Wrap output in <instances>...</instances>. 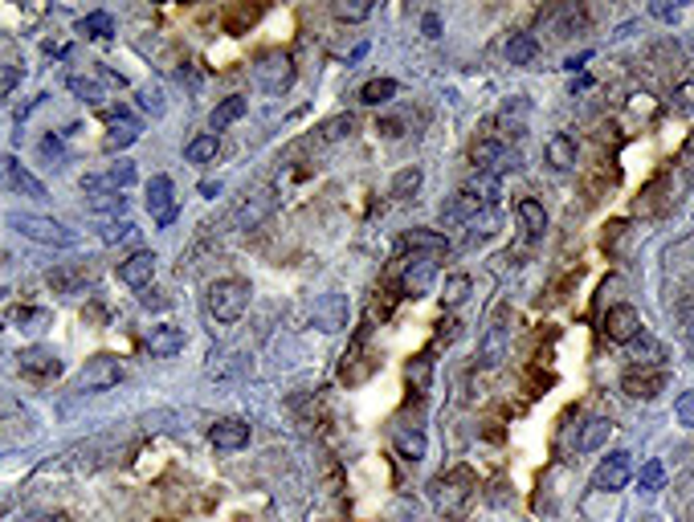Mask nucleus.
<instances>
[{
    "instance_id": "obj_1",
    "label": "nucleus",
    "mask_w": 694,
    "mask_h": 522,
    "mask_svg": "<svg viewBox=\"0 0 694 522\" xmlns=\"http://www.w3.org/2000/svg\"><path fill=\"white\" fill-rule=\"evenodd\" d=\"M209 314L217 323H237L250 306V282H241V278H217L209 286Z\"/></svg>"
},
{
    "instance_id": "obj_2",
    "label": "nucleus",
    "mask_w": 694,
    "mask_h": 522,
    "mask_svg": "<svg viewBox=\"0 0 694 522\" xmlns=\"http://www.w3.org/2000/svg\"><path fill=\"white\" fill-rule=\"evenodd\" d=\"M9 229H17L21 237L37 241V245H54V249H70V245H78V237H74V233L66 229L62 221H54V217H37V213H9Z\"/></svg>"
},
{
    "instance_id": "obj_3",
    "label": "nucleus",
    "mask_w": 694,
    "mask_h": 522,
    "mask_svg": "<svg viewBox=\"0 0 694 522\" xmlns=\"http://www.w3.org/2000/svg\"><path fill=\"white\" fill-rule=\"evenodd\" d=\"M470 490H474V478L470 469H449L441 478L429 482V494H433V506L441 514H458L466 502H470Z\"/></svg>"
},
{
    "instance_id": "obj_4",
    "label": "nucleus",
    "mask_w": 694,
    "mask_h": 522,
    "mask_svg": "<svg viewBox=\"0 0 694 522\" xmlns=\"http://www.w3.org/2000/svg\"><path fill=\"white\" fill-rule=\"evenodd\" d=\"M254 78H258V86L266 90V94H286V90L294 86V58L282 54V49H270V54L258 58Z\"/></svg>"
},
{
    "instance_id": "obj_5",
    "label": "nucleus",
    "mask_w": 694,
    "mask_h": 522,
    "mask_svg": "<svg viewBox=\"0 0 694 522\" xmlns=\"http://www.w3.org/2000/svg\"><path fill=\"white\" fill-rule=\"evenodd\" d=\"M119 380H123V363H119L115 355H94V359H86V367L78 372L82 392H111Z\"/></svg>"
},
{
    "instance_id": "obj_6",
    "label": "nucleus",
    "mask_w": 694,
    "mask_h": 522,
    "mask_svg": "<svg viewBox=\"0 0 694 522\" xmlns=\"http://www.w3.org/2000/svg\"><path fill=\"white\" fill-rule=\"evenodd\" d=\"M0 188L4 192H17V196H29V200H45V184L33 176V172L21 168L17 155H0Z\"/></svg>"
},
{
    "instance_id": "obj_7",
    "label": "nucleus",
    "mask_w": 694,
    "mask_h": 522,
    "mask_svg": "<svg viewBox=\"0 0 694 522\" xmlns=\"http://www.w3.org/2000/svg\"><path fill=\"white\" fill-rule=\"evenodd\" d=\"M641 314L629 306V302H617V306H609V314H605V339L609 343H621V347H629L633 339L641 335Z\"/></svg>"
},
{
    "instance_id": "obj_8",
    "label": "nucleus",
    "mask_w": 694,
    "mask_h": 522,
    "mask_svg": "<svg viewBox=\"0 0 694 522\" xmlns=\"http://www.w3.org/2000/svg\"><path fill=\"white\" fill-rule=\"evenodd\" d=\"M629 478H633V453L617 449V453H609V457L597 465L592 486H597V490H621V486H629Z\"/></svg>"
},
{
    "instance_id": "obj_9",
    "label": "nucleus",
    "mask_w": 694,
    "mask_h": 522,
    "mask_svg": "<svg viewBox=\"0 0 694 522\" xmlns=\"http://www.w3.org/2000/svg\"><path fill=\"white\" fill-rule=\"evenodd\" d=\"M433 282H437V261H433V257L413 253V261L405 266V274H401V290L409 294V298H425V294L433 290Z\"/></svg>"
},
{
    "instance_id": "obj_10",
    "label": "nucleus",
    "mask_w": 694,
    "mask_h": 522,
    "mask_svg": "<svg viewBox=\"0 0 694 522\" xmlns=\"http://www.w3.org/2000/svg\"><path fill=\"white\" fill-rule=\"evenodd\" d=\"M147 213H152V221L160 229H168L176 221V196H172L168 176H152V184H147Z\"/></svg>"
},
{
    "instance_id": "obj_11",
    "label": "nucleus",
    "mask_w": 694,
    "mask_h": 522,
    "mask_svg": "<svg viewBox=\"0 0 694 522\" xmlns=\"http://www.w3.org/2000/svg\"><path fill=\"white\" fill-rule=\"evenodd\" d=\"M209 441H213V449H221V453L245 449V445H250V420H241V416H225V420H217V425H213Z\"/></svg>"
},
{
    "instance_id": "obj_12",
    "label": "nucleus",
    "mask_w": 694,
    "mask_h": 522,
    "mask_svg": "<svg viewBox=\"0 0 694 522\" xmlns=\"http://www.w3.org/2000/svg\"><path fill=\"white\" fill-rule=\"evenodd\" d=\"M347 314H351V306H347L343 294H323V298L315 302V327L327 331V335H335V331L347 327Z\"/></svg>"
},
{
    "instance_id": "obj_13",
    "label": "nucleus",
    "mask_w": 694,
    "mask_h": 522,
    "mask_svg": "<svg viewBox=\"0 0 694 522\" xmlns=\"http://www.w3.org/2000/svg\"><path fill=\"white\" fill-rule=\"evenodd\" d=\"M21 372L25 376H37V380H49V376H62V359H58L54 347H25L17 355Z\"/></svg>"
},
{
    "instance_id": "obj_14",
    "label": "nucleus",
    "mask_w": 694,
    "mask_h": 522,
    "mask_svg": "<svg viewBox=\"0 0 694 522\" xmlns=\"http://www.w3.org/2000/svg\"><path fill=\"white\" fill-rule=\"evenodd\" d=\"M152 278H156V253H147V249H139L127 261H119V282L131 286V290H143Z\"/></svg>"
},
{
    "instance_id": "obj_15",
    "label": "nucleus",
    "mask_w": 694,
    "mask_h": 522,
    "mask_svg": "<svg viewBox=\"0 0 694 522\" xmlns=\"http://www.w3.org/2000/svg\"><path fill=\"white\" fill-rule=\"evenodd\" d=\"M184 331L180 327H172V323H160V327H152L147 331V351L156 355V359H172V355H180L184 351Z\"/></svg>"
},
{
    "instance_id": "obj_16",
    "label": "nucleus",
    "mask_w": 694,
    "mask_h": 522,
    "mask_svg": "<svg viewBox=\"0 0 694 522\" xmlns=\"http://www.w3.org/2000/svg\"><path fill=\"white\" fill-rule=\"evenodd\" d=\"M478 213H486V204H482L478 196L470 192V188H462V192H458L454 200L441 208V221H445V225H470Z\"/></svg>"
},
{
    "instance_id": "obj_17",
    "label": "nucleus",
    "mask_w": 694,
    "mask_h": 522,
    "mask_svg": "<svg viewBox=\"0 0 694 522\" xmlns=\"http://www.w3.org/2000/svg\"><path fill=\"white\" fill-rule=\"evenodd\" d=\"M507 351H511L507 327H490L486 335H482V343H478V363L482 367H499V363L507 359Z\"/></svg>"
},
{
    "instance_id": "obj_18",
    "label": "nucleus",
    "mask_w": 694,
    "mask_h": 522,
    "mask_svg": "<svg viewBox=\"0 0 694 522\" xmlns=\"http://www.w3.org/2000/svg\"><path fill=\"white\" fill-rule=\"evenodd\" d=\"M405 245L417 249L421 257H433V261H441V257L449 253V249H454L445 233H433V229H413L409 237H405Z\"/></svg>"
},
{
    "instance_id": "obj_19",
    "label": "nucleus",
    "mask_w": 694,
    "mask_h": 522,
    "mask_svg": "<svg viewBox=\"0 0 694 522\" xmlns=\"http://www.w3.org/2000/svg\"><path fill=\"white\" fill-rule=\"evenodd\" d=\"M470 155H474V168L486 172V176H490V172H503V168H507V147H503L499 139H478Z\"/></svg>"
},
{
    "instance_id": "obj_20",
    "label": "nucleus",
    "mask_w": 694,
    "mask_h": 522,
    "mask_svg": "<svg viewBox=\"0 0 694 522\" xmlns=\"http://www.w3.org/2000/svg\"><path fill=\"white\" fill-rule=\"evenodd\" d=\"M666 384H670L666 372H645V376L633 372V376H625V380H621V388L629 392L633 400H654L662 388H666Z\"/></svg>"
},
{
    "instance_id": "obj_21",
    "label": "nucleus",
    "mask_w": 694,
    "mask_h": 522,
    "mask_svg": "<svg viewBox=\"0 0 694 522\" xmlns=\"http://www.w3.org/2000/svg\"><path fill=\"white\" fill-rule=\"evenodd\" d=\"M547 164H552L556 172H568V168H576V139H572V135H552V139H547Z\"/></svg>"
},
{
    "instance_id": "obj_22",
    "label": "nucleus",
    "mask_w": 694,
    "mask_h": 522,
    "mask_svg": "<svg viewBox=\"0 0 694 522\" xmlns=\"http://www.w3.org/2000/svg\"><path fill=\"white\" fill-rule=\"evenodd\" d=\"M609 433H613V420H609V416H592V420H584V429H580L576 449H580V453L601 449V445L609 441Z\"/></svg>"
},
{
    "instance_id": "obj_23",
    "label": "nucleus",
    "mask_w": 694,
    "mask_h": 522,
    "mask_svg": "<svg viewBox=\"0 0 694 522\" xmlns=\"http://www.w3.org/2000/svg\"><path fill=\"white\" fill-rule=\"evenodd\" d=\"M245 111H250V102H245L241 94H229L225 102H217L213 115H209V127H213V135H217V131H225V127H233L241 115H245Z\"/></svg>"
},
{
    "instance_id": "obj_24",
    "label": "nucleus",
    "mask_w": 694,
    "mask_h": 522,
    "mask_svg": "<svg viewBox=\"0 0 694 522\" xmlns=\"http://www.w3.org/2000/svg\"><path fill=\"white\" fill-rule=\"evenodd\" d=\"M107 123H111V135H107V147L111 151H123V147H131V143L139 139V123H135V119L115 115V111H111Z\"/></svg>"
},
{
    "instance_id": "obj_25",
    "label": "nucleus",
    "mask_w": 694,
    "mask_h": 522,
    "mask_svg": "<svg viewBox=\"0 0 694 522\" xmlns=\"http://www.w3.org/2000/svg\"><path fill=\"white\" fill-rule=\"evenodd\" d=\"M535 58H539V41H535L531 33H511V41H507V62H511V66H531Z\"/></svg>"
},
{
    "instance_id": "obj_26",
    "label": "nucleus",
    "mask_w": 694,
    "mask_h": 522,
    "mask_svg": "<svg viewBox=\"0 0 694 522\" xmlns=\"http://www.w3.org/2000/svg\"><path fill=\"white\" fill-rule=\"evenodd\" d=\"M470 290H474L470 274H449V278H445V286H441V306L445 310H458L466 298H470Z\"/></svg>"
},
{
    "instance_id": "obj_27",
    "label": "nucleus",
    "mask_w": 694,
    "mask_h": 522,
    "mask_svg": "<svg viewBox=\"0 0 694 522\" xmlns=\"http://www.w3.org/2000/svg\"><path fill=\"white\" fill-rule=\"evenodd\" d=\"M405 380H409L413 392H429V384H433V359L429 355H413L405 363Z\"/></svg>"
},
{
    "instance_id": "obj_28",
    "label": "nucleus",
    "mask_w": 694,
    "mask_h": 522,
    "mask_svg": "<svg viewBox=\"0 0 694 522\" xmlns=\"http://www.w3.org/2000/svg\"><path fill=\"white\" fill-rule=\"evenodd\" d=\"M217 151H221V139L209 131V135H196V139L188 143V147H184V160H188V164H213Z\"/></svg>"
},
{
    "instance_id": "obj_29",
    "label": "nucleus",
    "mask_w": 694,
    "mask_h": 522,
    "mask_svg": "<svg viewBox=\"0 0 694 522\" xmlns=\"http://www.w3.org/2000/svg\"><path fill=\"white\" fill-rule=\"evenodd\" d=\"M396 453H401L405 461H425V453H429L425 433H421V429H401V433H396Z\"/></svg>"
},
{
    "instance_id": "obj_30",
    "label": "nucleus",
    "mask_w": 694,
    "mask_h": 522,
    "mask_svg": "<svg viewBox=\"0 0 694 522\" xmlns=\"http://www.w3.org/2000/svg\"><path fill=\"white\" fill-rule=\"evenodd\" d=\"M519 221H523V229L531 233V237H539V233L547 229V213H543V204L535 200V196H523V200H519Z\"/></svg>"
},
{
    "instance_id": "obj_31",
    "label": "nucleus",
    "mask_w": 694,
    "mask_h": 522,
    "mask_svg": "<svg viewBox=\"0 0 694 522\" xmlns=\"http://www.w3.org/2000/svg\"><path fill=\"white\" fill-rule=\"evenodd\" d=\"M392 98H396V82L392 78H372V82H364V90H360V102H364V107H384Z\"/></svg>"
},
{
    "instance_id": "obj_32",
    "label": "nucleus",
    "mask_w": 694,
    "mask_h": 522,
    "mask_svg": "<svg viewBox=\"0 0 694 522\" xmlns=\"http://www.w3.org/2000/svg\"><path fill=\"white\" fill-rule=\"evenodd\" d=\"M629 351H633V359H637V363H662V359H666V347H662L650 331H641V335L629 343Z\"/></svg>"
},
{
    "instance_id": "obj_33",
    "label": "nucleus",
    "mask_w": 694,
    "mask_h": 522,
    "mask_svg": "<svg viewBox=\"0 0 694 522\" xmlns=\"http://www.w3.org/2000/svg\"><path fill=\"white\" fill-rule=\"evenodd\" d=\"M270 208H274V196H270V192H258V200L245 204V208L237 213V225H241V229H254V225H262V221L270 217Z\"/></svg>"
},
{
    "instance_id": "obj_34",
    "label": "nucleus",
    "mask_w": 694,
    "mask_h": 522,
    "mask_svg": "<svg viewBox=\"0 0 694 522\" xmlns=\"http://www.w3.org/2000/svg\"><path fill=\"white\" fill-rule=\"evenodd\" d=\"M78 33L94 37V41H107V37H115V21H111V13H90V17L78 21Z\"/></svg>"
},
{
    "instance_id": "obj_35",
    "label": "nucleus",
    "mask_w": 694,
    "mask_h": 522,
    "mask_svg": "<svg viewBox=\"0 0 694 522\" xmlns=\"http://www.w3.org/2000/svg\"><path fill=\"white\" fill-rule=\"evenodd\" d=\"M421 168H405V172H396V180H392V196L396 200H413V196L421 192Z\"/></svg>"
},
{
    "instance_id": "obj_36",
    "label": "nucleus",
    "mask_w": 694,
    "mask_h": 522,
    "mask_svg": "<svg viewBox=\"0 0 694 522\" xmlns=\"http://www.w3.org/2000/svg\"><path fill=\"white\" fill-rule=\"evenodd\" d=\"M339 21H368L372 17V0H335Z\"/></svg>"
},
{
    "instance_id": "obj_37",
    "label": "nucleus",
    "mask_w": 694,
    "mask_h": 522,
    "mask_svg": "<svg viewBox=\"0 0 694 522\" xmlns=\"http://www.w3.org/2000/svg\"><path fill=\"white\" fill-rule=\"evenodd\" d=\"M662 486H666V465H662L658 457H650L645 465H641V490L654 494V490H662Z\"/></svg>"
},
{
    "instance_id": "obj_38",
    "label": "nucleus",
    "mask_w": 694,
    "mask_h": 522,
    "mask_svg": "<svg viewBox=\"0 0 694 522\" xmlns=\"http://www.w3.org/2000/svg\"><path fill=\"white\" fill-rule=\"evenodd\" d=\"M90 208L94 213H127V196L123 192H98V196H90Z\"/></svg>"
},
{
    "instance_id": "obj_39",
    "label": "nucleus",
    "mask_w": 694,
    "mask_h": 522,
    "mask_svg": "<svg viewBox=\"0 0 694 522\" xmlns=\"http://www.w3.org/2000/svg\"><path fill=\"white\" fill-rule=\"evenodd\" d=\"M70 90L74 94H82L86 102H94V107L98 102H107V90H102V82L98 78H70Z\"/></svg>"
},
{
    "instance_id": "obj_40",
    "label": "nucleus",
    "mask_w": 694,
    "mask_h": 522,
    "mask_svg": "<svg viewBox=\"0 0 694 522\" xmlns=\"http://www.w3.org/2000/svg\"><path fill=\"white\" fill-rule=\"evenodd\" d=\"M131 237H135L131 221H107L102 225V241H107V245H123V241H131Z\"/></svg>"
},
{
    "instance_id": "obj_41",
    "label": "nucleus",
    "mask_w": 694,
    "mask_h": 522,
    "mask_svg": "<svg viewBox=\"0 0 694 522\" xmlns=\"http://www.w3.org/2000/svg\"><path fill=\"white\" fill-rule=\"evenodd\" d=\"M107 184L111 188H119V192H123L127 184H135V164H127V160H119L115 168L107 172Z\"/></svg>"
},
{
    "instance_id": "obj_42",
    "label": "nucleus",
    "mask_w": 694,
    "mask_h": 522,
    "mask_svg": "<svg viewBox=\"0 0 694 522\" xmlns=\"http://www.w3.org/2000/svg\"><path fill=\"white\" fill-rule=\"evenodd\" d=\"M351 127H356V119L339 115V119H331V123H323V139L335 143V139H343V135H351Z\"/></svg>"
},
{
    "instance_id": "obj_43",
    "label": "nucleus",
    "mask_w": 694,
    "mask_h": 522,
    "mask_svg": "<svg viewBox=\"0 0 694 522\" xmlns=\"http://www.w3.org/2000/svg\"><path fill=\"white\" fill-rule=\"evenodd\" d=\"M78 270H54V274H49V286H54V290H62V294H74L78 290Z\"/></svg>"
},
{
    "instance_id": "obj_44",
    "label": "nucleus",
    "mask_w": 694,
    "mask_h": 522,
    "mask_svg": "<svg viewBox=\"0 0 694 522\" xmlns=\"http://www.w3.org/2000/svg\"><path fill=\"white\" fill-rule=\"evenodd\" d=\"M674 416H678V425L694 429V392H682V396L674 400Z\"/></svg>"
},
{
    "instance_id": "obj_45",
    "label": "nucleus",
    "mask_w": 694,
    "mask_h": 522,
    "mask_svg": "<svg viewBox=\"0 0 694 522\" xmlns=\"http://www.w3.org/2000/svg\"><path fill=\"white\" fill-rule=\"evenodd\" d=\"M17 86H21V70H17V66H4V62H0V98H9Z\"/></svg>"
},
{
    "instance_id": "obj_46",
    "label": "nucleus",
    "mask_w": 694,
    "mask_h": 522,
    "mask_svg": "<svg viewBox=\"0 0 694 522\" xmlns=\"http://www.w3.org/2000/svg\"><path fill=\"white\" fill-rule=\"evenodd\" d=\"M650 13H654L658 21H678L682 4H678V0H674V4H670V0H658V4H650Z\"/></svg>"
},
{
    "instance_id": "obj_47",
    "label": "nucleus",
    "mask_w": 694,
    "mask_h": 522,
    "mask_svg": "<svg viewBox=\"0 0 694 522\" xmlns=\"http://www.w3.org/2000/svg\"><path fill=\"white\" fill-rule=\"evenodd\" d=\"M674 102L682 111H694V82H682V86L674 90Z\"/></svg>"
},
{
    "instance_id": "obj_48",
    "label": "nucleus",
    "mask_w": 694,
    "mask_h": 522,
    "mask_svg": "<svg viewBox=\"0 0 694 522\" xmlns=\"http://www.w3.org/2000/svg\"><path fill=\"white\" fill-rule=\"evenodd\" d=\"M458 331H462V323H458V319H445V323H441V331H437V339H441V343H454Z\"/></svg>"
},
{
    "instance_id": "obj_49",
    "label": "nucleus",
    "mask_w": 694,
    "mask_h": 522,
    "mask_svg": "<svg viewBox=\"0 0 694 522\" xmlns=\"http://www.w3.org/2000/svg\"><path fill=\"white\" fill-rule=\"evenodd\" d=\"M13 323H17V327H21V323H45V310H29V306H21L17 314H13Z\"/></svg>"
},
{
    "instance_id": "obj_50",
    "label": "nucleus",
    "mask_w": 694,
    "mask_h": 522,
    "mask_svg": "<svg viewBox=\"0 0 694 522\" xmlns=\"http://www.w3.org/2000/svg\"><path fill=\"white\" fill-rule=\"evenodd\" d=\"M682 323H686V339H690V347H694V298L682 306Z\"/></svg>"
},
{
    "instance_id": "obj_51",
    "label": "nucleus",
    "mask_w": 694,
    "mask_h": 522,
    "mask_svg": "<svg viewBox=\"0 0 694 522\" xmlns=\"http://www.w3.org/2000/svg\"><path fill=\"white\" fill-rule=\"evenodd\" d=\"M41 151H45V155H49V160H54V164H58V160H62V143H58V139H54V135H49V139H45V143H41Z\"/></svg>"
},
{
    "instance_id": "obj_52",
    "label": "nucleus",
    "mask_w": 694,
    "mask_h": 522,
    "mask_svg": "<svg viewBox=\"0 0 694 522\" xmlns=\"http://www.w3.org/2000/svg\"><path fill=\"white\" fill-rule=\"evenodd\" d=\"M421 29H425V37H441V21H437L433 13H429V17L421 21Z\"/></svg>"
},
{
    "instance_id": "obj_53",
    "label": "nucleus",
    "mask_w": 694,
    "mask_h": 522,
    "mask_svg": "<svg viewBox=\"0 0 694 522\" xmlns=\"http://www.w3.org/2000/svg\"><path fill=\"white\" fill-rule=\"evenodd\" d=\"M139 102H143V111H164V102H160V94H156V90H147Z\"/></svg>"
},
{
    "instance_id": "obj_54",
    "label": "nucleus",
    "mask_w": 694,
    "mask_h": 522,
    "mask_svg": "<svg viewBox=\"0 0 694 522\" xmlns=\"http://www.w3.org/2000/svg\"><path fill=\"white\" fill-rule=\"evenodd\" d=\"M4 294H9V290H0V298H4Z\"/></svg>"
},
{
    "instance_id": "obj_55",
    "label": "nucleus",
    "mask_w": 694,
    "mask_h": 522,
    "mask_svg": "<svg viewBox=\"0 0 694 522\" xmlns=\"http://www.w3.org/2000/svg\"><path fill=\"white\" fill-rule=\"evenodd\" d=\"M645 522H658V518H645Z\"/></svg>"
}]
</instances>
